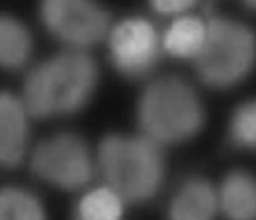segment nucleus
I'll return each mask as SVG.
<instances>
[{
    "instance_id": "f257e3e1",
    "label": "nucleus",
    "mask_w": 256,
    "mask_h": 220,
    "mask_svg": "<svg viewBox=\"0 0 256 220\" xmlns=\"http://www.w3.org/2000/svg\"><path fill=\"white\" fill-rule=\"evenodd\" d=\"M99 84V68L82 50L68 49L32 68L22 86V100L35 119L74 115L90 102Z\"/></svg>"
},
{
    "instance_id": "f03ea898",
    "label": "nucleus",
    "mask_w": 256,
    "mask_h": 220,
    "mask_svg": "<svg viewBox=\"0 0 256 220\" xmlns=\"http://www.w3.org/2000/svg\"><path fill=\"white\" fill-rule=\"evenodd\" d=\"M95 162L105 185L125 204L149 202L164 184L162 148L142 134H108L100 142Z\"/></svg>"
},
{
    "instance_id": "7ed1b4c3",
    "label": "nucleus",
    "mask_w": 256,
    "mask_h": 220,
    "mask_svg": "<svg viewBox=\"0 0 256 220\" xmlns=\"http://www.w3.org/2000/svg\"><path fill=\"white\" fill-rule=\"evenodd\" d=\"M140 134L164 148L192 140L204 129L206 112L195 88L176 75L146 85L136 106Z\"/></svg>"
},
{
    "instance_id": "20e7f679",
    "label": "nucleus",
    "mask_w": 256,
    "mask_h": 220,
    "mask_svg": "<svg viewBox=\"0 0 256 220\" xmlns=\"http://www.w3.org/2000/svg\"><path fill=\"white\" fill-rule=\"evenodd\" d=\"M200 80L212 89L242 82L256 62V35L248 25L216 16L206 22V38L194 60Z\"/></svg>"
},
{
    "instance_id": "39448f33",
    "label": "nucleus",
    "mask_w": 256,
    "mask_h": 220,
    "mask_svg": "<svg viewBox=\"0 0 256 220\" xmlns=\"http://www.w3.org/2000/svg\"><path fill=\"white\" fill-rule=\"evenodd\" d=\"M32 172L56 189L76 192L92 180L96 169L84 138L72 132H56L42 140L30 156Z\"/></svg>"
},
{
    "instance_id": "423d86ee",
    "label": "nucleus",
    "mask_w": 256,
    "mask_h": 220,
    "mask_svg": "<svg viewBox=\"0 0 256 220\" xmlns=\"http://www.w3.org/2000/svg\"><path fill=\"white\" fill-rule=\"evenodd\" d=\"M42 24L72 50L86 52L106 39L112 16L98 0H40Z\"/></svg>"
},
{
    "instance_id": "0eeeda50",
    "label": "nucleus",
    "mask_w": 256,
    "mask_h": 220,
    "mask_svg": "<svg viewBox=\"0 0 256 220\" xmlns=\"http://www.w3.org/2000/svg\"><path fill=\"white\" fill-rule=\"evenodd\" d=\"M106 39L112 64L130 79L150 74L162 52V34L142 16H128L112 25Z\"/></svg>"
},
{
    "instance_id": "6e6552de",
    "label": "nucleus",
    "mask_w": 256,
    "mask_h": 220,
    "mask_svg": "<svg viewBox=\"0 0 256 220\" xmlns=\"http://www.w3.org/2000/svg\"><path fill=\"white\" fill-rule=\"evenodd\" d=\"M29 119L22 98L0 90V169H15L26 158Z\"/></svg>"
},
{
    "instance_id": "1a4fd4ad",
    "label": "nucleus",
    "mask_w": 256,
    "mask_h": 220,
    "mask_svg": "<svg viewBox=\"0 0 256 220\" xmlns=\"http://www.w3.org/2000/svg\"><path fill=\"white\" fill-rule=\"evenodd\" d=\"M218 212V189L206 178L192 175L170 198L166 220H215Z\"/></svg>"
},
{
    "instance_id": "9d476101",
    "label": "nucleus",
    "mask_w": 256,
    "mask_h": 220,
    "mask_svg": "<svg viewBox=\"0 0 256 220\" xmlns=\"http://www.w3.org/2000/svg\"><path fill=\"white\" fill-rule=\"evenodd\" d=\"M218 189L219 212L226 220H256V178L235 170L222 179Z\"/></svg>"
},
{
    "instance_id": "9b49d317",
    "label": "nucleus",
    "mask_w": 256,
    "mask_h": 220,
    "mask_svg": "<svg viewBox=\"0 0 256 220\" xmlns=\"http://www.w3.org/2000/svg\"><path fill=\"white\" fill-rule=\"evenodd\" d=\"M206 22L195 15L175 18L162 34V52L178 59L195 60L204 46Z\"/></svg>"
},
{
    "instance_id": "f8f14e48",
    "label": "nucleus",
    "mask_w": 256,
    "mask_h": 220,
    "mask_svg": "<svg viewBox=\"0 0 256 220\" xmlns=\"http://www.w3.org/2000/svg\"><path fill=\"white\" fill-rule=\"evenodd\" d=\"M32 32L18 18L0 14V69L15 72L28 64L32 54Z\"/></svg>"
},
{
    "instance_id": "ddd939ff",
    "label": "nucleus",
    "mask_w": 256,
    "mask_h": 220,
    "mask_svg": "<svg viewBox=\"0 0 256 220\" xmlns=\"http://www.w3.org/2000/svg\"><path fill=\"white\" fill-rule=\"evenodd\" d=\"M125 202L106 185L90 189L80 198L72 219L124 220Z\"/></svg>"
},
{
    "instance_id": "4468645a",
    "label": "nucleus",
    "mask_w": 256,
    "mask_h": 220,
    "mask_svg": "<svg viewBox=\"0 0 256 220\" xmlns=\"http://www.w3.org/2000/svg\"><path fill=\"white\" fill-rule=\"evenodd\" d=\"M0 220H48L42 200L20 186L0 188Z\"/></svg>"
},
{
    "instance_id": "2eb2a0df",
    "label": "nucleus",
    "mask_w": 256,
    "mask_h": 220,
    "mask_svg": "<svg viewBox=\"0 0 256 220\" xmlns=\"http://www.w3.org/2000/svg\"><path fill=\"white\" fill-rule=\"evenodd\" d=\"M229 139L238 148L256 149V99L242 102L232 112Z\"/></svg>"
},
{
    "instance_id": "dca6fc26",
    "label": "nucleus",
    "mask_w": 256,
    "mask_h": 220,
    "mask_svg": "<svg viewBox=\"0 0 256 220\" xmlns=\"http://www.w3.org/2000/svg\"><path fill=\"white\" fill-rule=\"evenodd\" d=\"M152 10L162 16L179 18L186 15L199 0H149Z\"/></svg>"
},
{
    "instance_id": "f3484780",
    "label": "nucleus",
    "mask_w": 256,
    "mask_h": 220,
    "mask_svg": "<svg viewBox=\"0 0 256 220\" xmlns=\"http://www.w3.org/2000/svg\"><path fill=\"white\" fill-rule=\"evenodd\" d=\"M242 2H244L245 6H248L249 9L256 12V0H242Z\"/></svg>"
},
{
    "instance_id": "a211bd4d",
    "label": "nucleus",
    "mask_w": 256,
    "mask_h": 220,
    "mask_svg": "<svg viewBox=\"0 0 256 220\" xmlns=\"http://www.w3.org/2000/svg\"><path fill=\"white\" fill-rule=\"evenodd\" d=\"M72 220H75V219H72Z\"/></svg>"
}]
</instances>
